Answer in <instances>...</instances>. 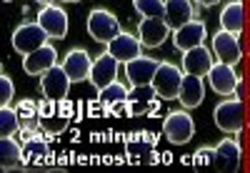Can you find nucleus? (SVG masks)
<instances>
[{"label":"nucleus","instance_id":"nucleus-12","mask_svg":"<svg viewBox=\"0 0 250 173\" xmlns=\"http://www.w3.org/2000/svg\"><path fill=\"white\" fill-rule=\"evenodd\" d=\"M170 28L163 18H143L138 23V38L145 48H160L170 38Z\"/></svg>","mask_w":250,"mask_h":173},{"label":"nucleus","instance_id":"nucleus-7","mask_svg":"<svg viewBox=\"0 0 250 173\" xmlns=\"http://www.w3.org/2000/svg\"><path fill=\"white\" fill-rule=\"evenodd\" d=\"M243 161V150L235 138H225L213 148V168L220 173H235Z\"/></svg>","mask_w":250,"mask_h":173},{"label":"nucleus","instance_id":"nucleus-15","mask_svg":"<svg viewBox=\"0 0 250 173\" xmlns=\"http://www.w3.org/2000/svg\"><path fill=\"white\" fill-rule=\"evenodd\" d=\"M62 71L68 73L70 83H83V80H88L90 75V66H93V58L85 48H73L65 53V60L60 63Z\"/></svg>","mask_w":250,"mask_h":173},{"label":"nucleus","instance_id":"nucleus-4","mask_svg":"<svg viewBox=\"0 0 250 173\" xmlns=\"http://www.w3.org/2000/svg\"><path fill=\"white\" fill-rule=\"evenodd\" d=\"M120 20L115 18V13L105 10V8H93L88 15V33L93 35V40L108 46V43L120 33Z\"/></svg>","mask_w":250,"mask_h":173},{"label":"nucleus","instance_id":"nucleus-22","mask_svg":"<svg viewBox=\"0 0 250 173\" xmlns=\"http://www.w3.org/2000/svg\"><path fill=\"white\" fill-rule=\"evenodd\" d=\"M195 18V8L190 0H165V23L170 30H178L180 25L190 23Z\"/></svg>","mask_w":250,"mask_h":173},{"label":"nucleus","instance_id":"nucleus-10","mask_svg":"<svg viewBox=\"0 0 250 173\" xmlns=\"http://www.w3.org/2000/svg\"><path fill=\"white\" fill-rule=\"evenodd\" d=\"M213 55L220 63H228V66H238V60L243 58V48H240V40L235 33H228V30H218L213 35Z\"/></svg>","mask_w":250,"mask_h":173},{"label":"nucleus","instance_id":"nucleus-17","mask_svg":"<svg viewBox=\"0 0 250 173\" xmlns=\"http://www.w3.org/2000/svg\"><path fill=\"white\" fill-rule=\"evenodd\" d=\"M205 33H208V28H205V23L203 20H190V23H185V25H180L178 30H173V43H175V48L178 50H190V48H195V46H203L205 43Z\"/></svg>","mask_w":250,"mask_h":173},{"label":"nucleus","instance_id":"nucleus-2","mask_svg":"<svg viewBox=\"0 0 250 173\" xmlns=\"http://www.w3.org/2000/svg\"><path fill=\"white\" fill-rule=\"evenodd\" d=\"M70 118L68 113L62 111V100H40L38 103V128L43 131L45 136H58L68 128Z\"/></svg>","mask_w":250,"mask_h":173},{"label":"nucleus","instance_id":"nucleus-37","mask_svg":"<svg viewBox=\"0 0 250 173\" xmlns=\"http://www.w3.org/2000/svg\"><path fill=\"white\" fill-rule=\"evenodd\" d=\"M5 3H10V0H5Z\"/></svg>","mask_w":250,"mask_h":173},{"label":"nucleus","instance_id":"nucleus-23","mask_svg":"<svg viewBox=\"0 0 250 173\" xmlns=\"http://www.w3.org/2000/svg\"><path fill=\"white\" fill-rule=\"evenodd\" d=\"M15 113H18V121H20V136H23V138L35 136L40 131V128H38V100H33V98L18 100Z\"/></svg>","mask_w":250,"mask_h":173},{"label":"nucleus","instance_id":"nucleus-33","mask_svg":"<svg viewBox=\"0 0 250 173\" xmlns=\"http://www.w3.org/2000/svg\"><path fill=\"white\" fill-rule=\"evenodd\" d=\"M245 121H248V128H250V98H248V108H245Z\"/></svg>","mask_w":250,"mask_h":173},{"label":"nucleus","instance_id":"nucleus-26","mask_svg":"<svg viewBox=\"0 0 250 173\" xmlns=\"http://www.w3.org/2000/svg\"><path fill=\"white\" fill-rule=\"evenodd\" d=\"M220 28L228 30V33H243L245 28V10H243V3L240 0H233L228 3L223 10H220Z\"/></svg>","mask_w":250,"mask_h":173},{"label":"nucleus","instance_id":"nucleus-20","mask_svg":"<svg viewBox=\"0 0 250 173\" xmlns=\"http://www.w3.org/2000/svg\"><path fill=\"white\" fill-rule=\"evenodd\" d=\"M205 98V85H203V78L198 75H188L183 73V80H180V91H178V100L185 111H193L198 108Z\"/></svg>","mask_w":250,"mask_h":173},{"label":"nucleus","instance_id":"nucleus-5","mask_svg":"<svg viewBox=\"0 0 250 173\" xmlns=\"http://www.w3.org/2000/svg\"><path fill=\"white\" fill-rule=\"evenodd\" d=\"M180 80H183V71L178 66H173V63L160 60V66H158L150 85L155 88V96H160L165 100H175L178 91H180Z\"/></svg>","mask_w":250,"mask_h":173},{"label":"nucleus","instance_id":"nucleus-9","mask_svg":"<svg viewBox=\"0 0 250 173\" xmlns=\"http://www.w3.org/2000/svg\"><path fill=\"white\" fill-rule=\"evenodd\" d=\"M40 91H43V96L50 98V100H65L68 98L70 78H68L65 71H62L60 63H55L50 71H45L43 75H40Z\"/></svg>","mask_w":250,"mask_h":173},{"label":"nucleus","instance_id":"nucleus-34","mask_svg":"<svg viewBox=\"0 0 250 173\" xmlns=\"http://www.w3.org/2000/svg\"><path fill=\"white\" fill-rule=\"evenodd\" d=\"M35 3H40V5H48V3H53V0H35Z\"/></svg>","mask_w":250,"mask_h":173},{"label":"nucleus","instance_id":"nucleus-32","mask_svg":"<svg viewBox=\"0 0 250 173\" xmlns=\"http://www.w3.org/2000/svg\"><path fill=\"white\" fill-rule=\"evenodd\" d=\"M198 3H200L203 8H210V5H215V3H220V0H198Z\"/></svg>","mask_w":250,"mask_h":173},{"label":"nucleus","instance_id":"nucleus-11","mask_svg":"<svg viewBox=\"0 0 250 173\" xmlns=\"http://www.w3.org/2000/svg\"><path fill=\"white\" fill-rule=\"evenodd\" d=\"M35 23L48 33V38H65V33H68V15H65V10H62L60 5H53V3L40 8Z\"/></svg>","mask_w":250,"mask_h":173},{"label":"nucleus","instance_id":"nucleus-16","mask_svg":"<svg viewBox=\"0 0 250 173\" xmlns=\"http://www.w3.org/2000/svg\"><path fill=\"white\" fill-rule=\"evenodd\" d=\"M118 66L120 63L105 50V53H100L95 60H93V66H90V75H88V80L95 85V88L100 91V88H105L108 83H113L115 78H118Z\"/></svg>","mask_w":250,"mask_h":173},{"label":"nucleus","instance_id":"nucleus-25","mask_svg":"<svg viewBox=\"0 0 250 173\" xmlns=\"http://www.w3.org/2000/svg\"><path fill=\"white\" fill-rule=\"evenodd\" d=\"M23 168V148L20 143L8 136L0 138V171H20Z\"/></svg>","mask_w":250,"mask_h":173},{"label":"nucleus","instance_id":"nucleus-29","mask_svg":"<svg viewBox=\"0 0 250 173\" xmlns=\"http://www.w3.org/2000/svg\"><path fill=\"white\" fill-rule=\"evenodd\" d=\"M143 18H165V0H133Z\"/></svg>","mask_w":250,"mask_h":173},{"label":"nucleus","instance_id":"nucleus-35","mask_svg":"<svg viewBox=\"0 0 250 173\" xmlns=\"http://www.w3.org/2000/svg\"><path fill=\"white\" fill-rule=\"evenodd\" d=\"M62 3H80V0H62Z\"/></svg>","mask_w":250,"mask_h":173},{"label":"nucleus","instance_id":"nucleus-31","mask_svg":"<svg viewBox=\"0 0 250 173\" xmlns=\"http://www.w3.org/2000/svg\"><path fill=\"white\" fill-rule=\"evenodd\" d=\"M195 166H213V148L210 146H203L195 150Z\"/></svg>","mask_w":250,"mask_h":173},{"label":"nucleus","instance_id":"nucleus-28","mask_svg":"<svg viewBox=\"0 0 250 173\" xmlns=\"http://www.w3.org/2000/svg\"><path fill=\"white\" fill-rule=\"evenodd\" d=\"M18 131H20V121H18L15 108H10V105H0V138L15 136Z\"/></svg>","mask_w":250,"mask_h":173},{"label":"nucleus","instance_id":"nucleus-36","mask_svg":"<svg viewBox=\"0 0 250 173\" xmlns=\"http://www.w3.org/2000/svg\"><path fill=\"white\" fill-rule=\"evenodd\" d=\"M248 53H250V33H248Z\"/></svg>","mask_w":250,"mask_h":173},{"label":"nucleus","instance_id":"nucleus-30","mask_svg":"<svg viewBox=\"0 0 250 173\" xmlns=\"http://www.w3.org/2000/svg\"><path fill=\"white\" fill-rule=\"evenodd\" d=\"M13 96H15V85H13L10 75L0 71V105H10Z\"/></svg>","mask_w":250,"mask_h":173},{"label":"nucleus","instance_id":"nucleus-27","mask_svg":"<svg viewBox=\"0 0 250 173\" xmlns=\"http://www.w3.org/2000/svg\"><path fill=\"white\" fill-rule=\"evenodd\" d=\"M98 100H100V105H105V108H113L118 103H125V100H128V88H125L123 83L113 80V83L105 85V88L98 91Z\"/></svg>","mask_w":250,"mask_h":173},{"label":"nucleus","instance_id":"nucleus-18","mask_svg":"<svg viewBox=\"0 0 250 173\" xmlns=\"http://www.w3.org/2000/svg\"><path fill=\"white\" fill-rule=\"evenodd\" d=\"M158 66H160V60L148 58V55H138L125 63V75H128L130 85H148L153 80Z\"/></svg>","mask_w":250,"mask_h":173},{"label":"nucleus","instance_id":"nucleus-19","mask_svg":"<svg viewBox=\"0 0 250 173\" xmlns=\"http://www.w3.org/2000/svg\"><path fill=\"white\" fill-rule=\"evenodd\" d=\"M23 58H25L23 60V71L28 75H43L45 71H50L58 63V50L45 43L43 48H38V50H33V53H28Z\"/></svg>","mask_w":250,"mask_h":173},{"label":"nucleus","instance_id":"nucleus-3","mask_svg":"<svg viewBox=\"0 0 250 173\" xmlns=\"http://www.w3.org/2000/svg\"><path fill=\"white\" fill-rule=\"evenodd\" d=\"M163 133L173 146H185L195 136V121L190 118V113L185 111H170L163 121Z\"/></svg>","mask_w":250,"mask_h":173},{"label":"nucleus","instance_id":"nucleus-21","mask_svg":"<svg viewBox=\"0 0 250 173\" xmlns=\"http://www.w3.org/2000/svg\"><path fill=\"white\" fill-rule=\"evenodd\" d=\"M20 148H23V168H43V161H45L48 153H50L45 138L40 136V133L23 138Z\"/></svg>","mask_w":250,"mask_h":173},{"label":"nucleus","instance_id":"nucleus-14","mask_svg":"<svg viewBox=\"0 0 250 173\" xmlns=\"http://www.w3.org/2000/svg\"><path fill=\"white\" fill-rule=\"evenodd\" d=\"M105 50H108L118 63H128V60L143 55V53H140V50H143V43H140L138 35H133V33H128V30H120V33L108 43V46H105Z\"/></svg>","mask_w":250,"mask_h":173},{"label":"nucleus","instance_id":"nucleus-24","mask_svg":"<svg viewBox=\"0 0 250 173\" xmlns=\"http://www.w3.org/2000/svg\"><path fill=\"white\" fill-rule=\"evenodd\" d=\"M153 100H155V88H153L150 83L148 85H133V88H128V100H125V108H128V113L140 116V113H145L153 105Z\"/></svg>","mask_w":250,"mask_h":173},{"label":"nucleus","instance_id":"nucleus-1","mask_svg":"<svg viewBox=\"0 0 250 173\" xmlns=\"http://www.w3.org/2000/svg\"><path fill=\"white\" fill-rule=\"evenodd\" d=\"M215 125L223 133H238L245 125V103L240 96H230L228 100H220L213 111Z\"/></svg>","mask_w":250,"mask_h":173},{"label":"nucleus","instance_id":"nucleus-6","mask_svg":"<svg viewBox=\"0 0 250 173\" xmlns=\"http://www.w3.org/2000/svg\"><path fill=\"white\" fill-rule=\"evenodd\" d=\"M48 40V33L40 28L38 23H23L13 30V48L20 53V55H28L38 48H43Z\"/></svg>","mask_w":250,"mask_h":173},{"label":"nucleus","instance_id":"nucleus-13","mask_svg":"<svg viewBox=\"0 0 250 173\" xmlns=\"http://www.w3.org/2000/svg\"><path fill=\"white\" fill-rule=\"evenodd\" d=\"M213 53L205 48V43L203 46H195L190 50H185L183 53V60H180V71L188 73V75H198V78H205L208 71L213 68Z\"/></svg>","mask_w":250,"mask_h":173},{"label":"nucleus","instance_id":"nucleus-8","mask_svg":"<svg viewBox=\"0 0 250 173\" xmlns=\"http://www.w3.org/2000/svg\"><path fill=\"white\" fill-rule=\"evenodd\" d=\"M208 80H210V88L218 96H233L240 85V75L235 71V66H228V63H213V68L208 71Z\"/></svg>","mask_w":250,"mask_h":173}]
</instances>
